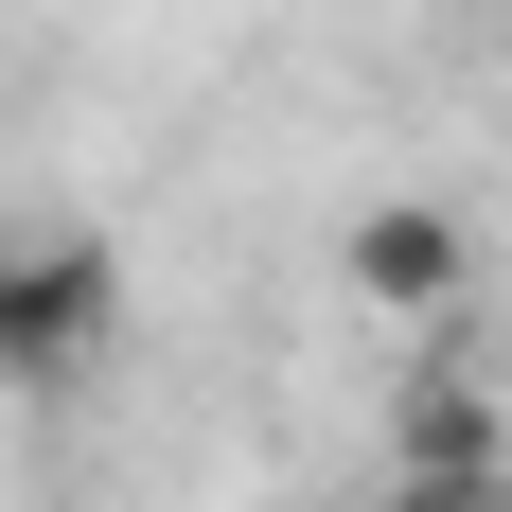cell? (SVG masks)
Wrapping results in <instances>:
<instances>
[{
	"mask_svg": "<svg viewBox=\"0 0 512 512\" xmlns=\"http://www.w3.org/2000/svg\"><path fill=\"white\" fill-rule=\"evenodd\" d=\"M106 336H124V248H89V230H0V407L89 389Z\"/></svg>",
	"mask_w": 512,
	"mask_h": 512,
	"instance_id": "1",
	"label": "cell"
},
{
	"mask_svg": "<svg viewBox=\"0 0 512 512\" xmlns=\"http://www.w3.org/2000/svg\"><path fill=\"white\" fill-rule=\"evenodd\" d=\"M336 301L389 318V336H460L477 318V230L442 195H371L354 230H336Z\"/></svg>",
	"mask_w": 512,
	"mask_h": 512,
	"instance_id": "2",
	"label": "cell"
},
{
	"mask_svg": "<svg viewBox=\"0 0 512 512\" xmlns=\"http://www.w3.org/2000/svg\"><path fill=\"white\" fill-rule=\"evenodd\" d=\"M389 512H512V407L477 371H424L389 407Z\"/></svg>",
	"mask_w": 512,
	"mask_h": 512,
	"instance_id": "3",
	"label": "cell"
},
{
	"mask_svg": "<svg viewBox=\"0 0 512 512\" xmlns=\"http://www.w3.org/2000/svg\"><path fill=\"white\" fill-rule=\"evenodd\" d=\"M371 512H389V495H371Z\"/></svg>",
	"mask_w": 512,
	"mask_h": 512,
	"instance_id": "4",
	"label": "cell"
}]
</instances>
